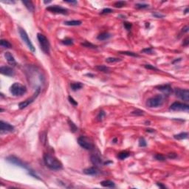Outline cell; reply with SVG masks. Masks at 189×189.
Returning a JSON list of instances; mask_svg holds the SVG:
<instances>
[{
    "label": "cell",
    "instance_id": "7c38bea8",
    "mask_svg": "<svg viewBox=\"0 0 189 189\" xmlns=\"http://www.w3.org/2000/svg\"><path fill=\"white\" fill-rule=\"evenodd\" d=\"M156 88H157V90L162 92L164 94H165V95H169V94L172 92V86L170 85V84H168L157 86H156Z\"/></svg>",
    "mask_w": 189,
    "mask_h": 189
},
{
    "label": "cell",
    "instance_id": "603a6c76",
    "mask_svg": "<svg viewBox=\"0 0 189 189\" xmlns=\"http://www.w3.org/2000/svg\"><path fill=\"white\" fill-rule=\"evenodd\" d=\"M95 69L99 71V72H104V73H109L110 72L111 69L109 67H106V66H104V65H98V66H96L95 67Z\"/></svg>",
    "mask_w": 189,
    "mask_h": 189
},
{
    "label": "cell",
    "instance_id": "681fc988",
    "mask_svg": "<svg viewBox=\"0 0 189 189\" xmlns=\"http://www.w3.org/2000/svg\"><path fill=\"white\" fill-rule=\"evenodd\" d=\"M146 131H147V132H155V129H146Z\"/></svg>",
    "mask_w": 189,
    "mask_h": 189
},
{
    "label": "cell",
    "instance_id": "52a82bcc",
    "mask_svg": "<svg viewBox=\"0 0 189 189\" xmlns=\"http://www.w3.org/2000/svg\"><path fill=\"white\" fill-rule=\"evenodd\" d=\"M40 92H41V88L40 87H38L36 89H35V92L33 94V95L30 98H27L26 101H24L23 102H21L19 104H18V107H19L20 109H25L26 107H27L30 104H31L35 99L36 98L39 96V94H40Z\"/></svg>",
    "mask_w": 189,
    "mask_h": 189
},
{
    "label": "cell",
    "instance_id": "ee69618b",
    "mask_svg": "<svg viewBox=\"0 0 189 189\" xmlns=\"http://www.w3.org/2000/svg\"><path fill=\"white\" fill-rule=\"evenodd\" d=\"M168 157L170 159H174V158H176V157H177V155L175 153H170V154H168Z\"/></svg>",
    "mask_w": 189,
    "mask_h": 189
},
{
    "label": "cell",
    "instance_id": "ffe728a7",
    "mask_svg": "<svg viewBox=\"0 0 189 189\" xmlns=\"http://www.w3.org/2000/svg\"><path fill=\"white\" fill-rule=\"evenodd\" d=\"M84 86L83 84H81V82H75V83H72L70 84V87H71V89L72 91H77V90H79L81 89L82 87Z\"/></svg>",
    "mask_w": 189,
    "mask_h": 189
},
{
    "label": "cell",
    "instance_id": "7402d4cb",
    "mask_svg": "<svg viewBox=\"0 0 189 189\" xmlns=\"http://www.w3.org/2000/svg\"><path fill=\"white\" fill-rule=\"evenodd\" d=\"M174 139L178 140H185L188 137V132H181L180 134L174 135Z\"/></svg>",
    "mask_w": 189,
    "mask_h": 189
},
{
    "label": "cell",
    "instance_id": "d6a6232c",
    "mask_svg": "<svg viewBox=\"0 0 189 189\" xmlns=\"http://www.w3.org/2000/svg\"><path fill=\"white\" fill-rule=\"evenodd\" d=\"M126 5V2L125 1H118L115 3L114 6L117 8H121L123 7H124Z\"/></svg>",
    "mask_w": 189,
    "mask_h": 189
},
{
    "label": "cell",
    "instance_id": "e575fe53",
    "mask_svg": "<svg viewBox=\"0 0 189 189\" xmlns=\"http://www.w3.org/2000/svg\"><path fill=\"white\" fill-rule=\"evenodd\" d=\"M148 5L147 4H141V3H138L135 5L136 8L137 9H145V8H148Z\"/></svg>",
    "mask_w": 189,
    "mask_h": 189
},
{
    "label": "cell",
    "instance_id": "8d00e7d4",
    "mask_svg": "<svg viewBox=\"0 0 189 189\" xmlns=\"http://www.w3.org/2000/svg\"><path fill=\"white\" fill-rule=\"evenodd\" d=\"M141 52H144V53H147V54L148 53V54H152V53H153L154 50H153V49L152 47H147V48H145V49L142 50Z\"/></svg>",
    "mask_w": 189,
    "mask_h": 189
},
{
    "label": "cell",
    "instance_id": "8992f818",
    "mask_svg": "<svg viewBox=\"0 0 189 189\" xmlns=\"http://www.w3.org/2000/svg\"><path fill=\"white\" fill-rule=\"evenodd\" d=\"M18 33H19V35H20V36H21V38H22V39L23 42L27 44V46L28 47V48L30 49V50L31 52H34L35 51V47H34V46L33 45V44H32L30 39H29L28 35H27V33H26V31H25L23 28H22V27H18Z\"/></svg>",
    "mask_w": 189,
    "mask_h": 189
},
{
    "label": "cell",
    "instance_id": "277c9868",
    "mask_svg": "<svg viewBox=\"0 0 189 189\" xmlns=\"http://www.w3.org/2000/svg\"><path fill=\"white\" fill-rule=\"evenodd\" d=\"M164 103V97L162 94H157L156 96L149 98L147 102L146 105L149 108H157L161 106Z\"/></svg>",
    "mask_w": 189,
    "mask_h": 189
},
{
    "label": "cell",
    "instance_id": "9f6ffc18",
    "mask_svg": "<svg viewBox=\"0 0 189 189\" xmlns=\"http://www.w3.org/2000/svg\"><path fill=\"white\" fill-rule=\"evenodd\" d=\"M113 141H114V143H116V141H117V139H116V138H115L114 140H113Z\"/></svg>",
    "mask_w": 189,
    "mask_h": 189
},
{
    "label": "cell",
    "instance_id": "f6af8a7d",
    "mask_svg": "<svg viewBox=\"0 0 189 189\" xmlns=\"http://www.w3.org/2000/svg\"><path fill=\"white\" fill-rule=\"evenodd\" d=\"M188 44H189V39H188V37H187L186 39L183 41V43H182V45L183 46H185V47H187L188 45Z\"/></svg>",
    "mask_w": 189,
    "mask_h": 189
},
{
    "label": "cell",
    "instance_id": "2e32d148",
    "mask_svg": "<svg viewBox=\"0 0 189 189\" xmlns=\"http://www.w3.org/2000/svg\"><path fill=\"white\" fill-rule=\"evenodd\" d=\"M84 173L86 175L90 176H97L100 174V170L98 168V167H90L85 168L84 170Z\"/></svg>",
    "mask_w": 189,
    "mask_h": 189
},
{
    "label": "cell",
    "instance_id": "db71d44e",
    "mask_svg": "<svg viewBox=\"0 0 189 189\" xmlns=\"http://www.w3.org/2000/svg\"><path fill=\"white\" fill-rule=\"evenodd\" d=\"M50 2H51V1H48V2H45V1H44V3H45V4H48V3H50Z\"/></svg>",
    "mask_w": 189,
    "mask_h": 189
},
{
    "label": "cell",
    "instance_id": "f35d334b",
    "mask_svg": "<svg viewBox=\"0 0 189 189\" xmlns=\"http://www.w3.org/2000/svg\"><path fill=\"white\" fill-rule=\"evenodd\" d=\"M68 100H69V103H71V104H72L73 106H78V102L75 101L72 97H71V96H69L68 97Z\"/></svg>",
    "mask_w": 189,
    "mask_h": 189
},
{
    "label": "cell",
    "instance_id": "ac0fdd59",
    "mask_svg": "<svg viewBox=\"0 0 189 189\" xmlns=\"http://www.w3.org/2000/svg\"><path fill=\"white\" fill-rule=\"evenodd\" d=\"M112 35L110 33H109L108 32H103L101 34H99L97 37V39L100 41H105L109 39V38H111Z\"/></svg>",
    "mask_w": 189,
    "mask_h": 189
},
{
    "label": "cell",
    "instance_id": "484cf974",
    "mask_svg": "<svg viewBox=\"0 0 189 189\" xmlns=\"http://www.w3.org/2000/svg\"><path fill=\"white\" fill-rule=\"evenodd\" d=\"M120 54H122V55H128V56H131V57H135V58H137L139 57V55L135 53V52H129V51H121V52H119Z\"/></svg>",
    "mask_w": 189,
    "mask_h": 189
},
{
    "label": "cell",
    "instance_id": "bcb514c9",
    "mask_svg": "<svg viewBox=\"0 0 189 189\" xmlns=\"http://www.w3.org/2000/svg\"><path fill=\"white\" fill-rule=\"evenodd\" d=\"M188 30H189V28H188V25H186V26H185L183 28H182V32L183 33H187V32H188Z\"/></svg>",
    "mask_w": 189,
    "mask_h": 189
},
{
    "label": "cell",
    "instance_id": "cb8c5ba5",
    "mask_svg": "<svg viewBox=\"0 0 189 189\" xmlns=\"http://www.w3.org/2000/svg\"><path fill=\"white\" fill-rule=\"evenodd\" d=\"M82 24V22L79 20H71V21H67L64 22L65 25L67 26H79Z\"/></svg>",
    "mask_w": 189,
    "mask_h": 189
},
{
    "label": "cell",
    "instance_id": "74e56055",
    "mask_svg": "<svg viewBox=\"0 0 189 189\" xmlns=\"http://www.w3.org/2000/svg\"><path fill=\"white\" fill-rule=\"evenodd\" d=\"M144 67H145V68L147 69H152V70L159 71V69H158L157 67H155V66H153V65H152V64H146Z\"/></svg>",
    "mask_w": 189,
    "mask_h": 189
},
{
    "label": "cell",
    "instance_id": "f546056e",
    "mask_svg": "<svg viewBox=\"0 0 189 189\" xmlns=\"http://www.w3.org/2000/svg\"><path fill=\"white\" fill-rule=\"evenodd\" d=\"M68 123H69V126L70 127V129L72 132H75L78 131V127L76 126V125H75L72 120H68Z\"/></svg>",
    "mask_w": 189,
    "mask_h": 189
},
{
    "label": "cell",
    "instance_id": "b9f144b4",
    "mask_svg": "<svg viewBox=\"0 0 189 189\" xmlns=\"http://www.w3.org/2000/svg\"><path fill=\"white\" fill-rule=\"evenodd\" d=\"M143 112H144L142 111V110L137 109L136 111L132 112L131 114H132V115H143Z\"/></svg>",
    "mask_w": 189,
    "mask_h": 189
},
{
    "label": "cell",
    "instance_id": "e0dca14e",
    "mask_svg": "<svg viewBox=\"0 0 189 189\" xmlns=\"http://www.w3.org/2000/svg\"><path fill=\"white\" fill-rule=\"evenodd\" d=\"M4 55H5V58L6 59L7 61L8 62V64H10V65H13V66H16V65L17 64V63H16V61L14 57H13V55H12L10 52H5V54H4Z\"/></svg>",
    "mask_w": 189,
    "mask_h": 189
},
{
    "label": "cell",
    "instance_id": "11a10c76",
    "mask_svg": "<svg viewBox=\"0 0 189 189\" xmlns=\"http://www.w3.org/2000/svg\"><path fill=\"white\" fill-rule=\"evenodd\" d=\"M146 27H149V23H146Z\"/></svg>",
    "mask_w": 189,
    "mask_h": 189
},
{
    "label": "cell",
    "instance_id": "d4e9b609",
    "mask_svg": "<svg viewBox=\"0 0 189 189\" xmlns=\"http://www.w3.org/2000/svg\"><path fill=\"white\" fill-rule=\"evenodd\" d=\"M130 156V154L127 152H121L118 155V158L120 160H123L125 159H126L127 157H129Z\"/></svg>",
    "mask_w": 189,
    "mask_h": 189
},
{
    "label": "cell",
    "instance_id": "5bb4252c",
    "mask_svg": "<svg viewBox=\"0 0 189 189\" xmlns=\"http://www.w3.org/2000/svg\"><path fill=\"white\" fill-rule=\"evenodd\" d=\"M0 72H1L2 75H6V76H13L15 75V71L14 69L8 66H2L0 68Z\"/></svg>",
    "mask_w": 189,
    "mask_h": 189
},
{
    "label": "cell",
    "instance_id": "30bf717a",
    "mask_svg": "<svg viewBox=\"0 0 189 189\" xmlns=\"http://www.w3.org/2000/svg\"><path fill=\"white\" fill-rule=\"evenodd\" d=\"M170 110L172 111H184V112H188L189 110V106L188 104H185L184 103L181 102H174L173 103L169 108Z\"/></svg>",
    "mask_w": 189,
    "mask_h": 189
},
{
    "label": "cell",
    "instance_id": "1f68e13d",
    "mask_svg": "<svg viewBox=\"0 0 189 189\" xmlns=\"http://www.w3.org/2000/svg\"><path fill=\"white\" fill-rule=\"evenodd\" d=\"M81 45L84 46V47H87V48H92V49L97 48V46H96V45H94V44H92V43H90V42H86V41L84 42V43H82Z\"/></svg>",
    "mask_w": 189,
    "mask_h": 189
},
{
    "label": "cell",
    "instance_id": "f5cc1de1",
    "mask_svg": "<svg viewBox=\"0 0 189 189\" xmlns=\"http://www.w3.org/2000/svg\"><path fill=\"white\" fill-rule=\"evenodd\" d=\"M184 12H185V14L188 13V8H187L185 10V11H184Z\"/></svg>",
    "mask_w": 189,
    "mask_h": 189
},
{
    "label": "cell",
    "instance_id": "4316f807",
    "mask_svg": "<svg viewBox=\"0 0 189 189\" xmlns=\"http://www.w3.org/2000/svg\"><path fill=\"white\" fill-rule=\"evenodd\" d=\"M0 45H1V47H2L4 48H8V49L12 47L11 44L8 41L5 40V39H2L1 41H0Z\"/></svg>",
    "mask_w": 189,
    "mask_h": 189
},
{
    "label": "cell",
    "instance_id": "4fadbf2b",
    "mask_svg": "<svg viewBox=\"0 0 189 189\" xmlns=\"http://www.w3.org/2000/svg\"><path fill=\"white\" fill-rule=\"evenodd\" d=\"M14 126L10 125V123L1 120L0 122V130L2 132H11L14 131Z\"/></svg>",
    "mask_w": 189,
    "mask_h": 189
},
{
    "label": "cell",
    "instance_id": "f907efd6",
    "mask_svg": "<svg viewBox=\"0 0 189 189\" xmlns=\"http://www.w3.org/2000/svg\"><path fill=\"white\" fill-rule=\"evenodd\" d=\"M86 75H87V76H90V77H94V75L93 74H91V73H87V74H86Z\"/></svg>",
    "mask_w": 189,
    "mask_h": 189
},
{
    "label": "cell",
    "instance_id": "ba28073f",
    "mask_svg": "<svg viewBox=\"0 0 189 189\" xmlns=\"http://www.w3.org/2000/svg\"><path fill=\"white\" fill-rule=\"evenodd\" d=\"M6 160L13 164V165H15L16 166H18V167H21V168H25V169H27L28 171H30V169H29L28 166L23 162L19 158H18L15 156H9L8 157L6 158Z\"/></svg>",
    "mask_w": 189,
    "mask_h": 189
},
{
    "label": "cell",
    "instance_id": "c3c4849f",
    "mask_svg": "<svg viewBox=\"0 0 189 189\" xmlns=\"http://www.w3.org/2000/svg\"><path fill=\"white\" fill-rule=\"evenodd\" d=\"M157 185L160 187V188H166V186L165 185H163L161 182H157Z\"/></svg>",
    "mask_w": 189,
    "mask_h": 189
},
{
    "label": "cell",
    "instance_id": "4dcf8cb0",
    "mask_svg": "<svg viewBox=\"0 0 189 189\" xmlns=\"http://www.w3.org/2000/svg\"><path fill=\"white\" fill-rule=\"evenodd\" d=\"M62 44L64 45H67V46H70L73 44V40L70 38H66L65 39L62 40Z\"/></svg>",
    "mask_w": 189,
    "mask_h": 189
},
{
    "label": "cell",
    "instance_id": "6da1fadb",
    "mask_svg": "<svg viewBox=\"0 0 189 189\" xmlns=\"http://www.w3.org/2000/svg\"><path fill=\"white\" fill-rule=\"evenodd\" d=\"M43 160L45 165L52 171H59V170H61L63 168L62 163L55 157L50 154H44Z\"/></svg>",
    "mask_w": 189,
    "mask_h": 189
},
{
    "label": "cell",
    "instance_id": "60d3db41",
    "mask_svg": "<svg viewBox=\"0 0 189 189\" xmlns=\"http://www.w3.org/2000/svg\"><path fill=\"white\" fill-rule=\"evenodd\" d=\"M123 26H124L125 29L126 30H128V31H129L131 29V27H132V25L131 23H129V22H124L123 23Z\"/></svg>",
    "mask_w": 189,
    "mask_h": 189
},
{
    "label": "cell",
    "instance_id": "816d5d0a",
    "mask_svg": "<svg viewBox=\"0 0 189 189\" xmlns=\"http://www.w3.org/2000/svg\"><path fill=\"white\" fill-rule=\"evenodd\" d=\"M181 61V59H177V60H175V61H173V64H174V63H175V62H177V61L178 62V61Z\"/></svg>",
    "mask_w": 189,
    "mask_h": 189
},
{
    "label": "cell",
    "instance_id": "8fae6325",
    "mask_svg": "<svg viewBox=\"0 0 189 189\" xmlns=\"http://www.w3.org/2000/svg\"><path fill=\"white\" fill-rule=\"evenodd\" d=\"M47 10L53 13H57V14H62V15H67L68 14V10L67 9L62 8L59 5H50L48 6L46 8Z\"/></svg>",
    "mask_w": 189,
    "mask_h": 189
},
{
    "label": "cell",
    "instance_id": "7bdbcfd3",
    "mask_svg": "<svg viewBox=\"0 0 189 189\" xmlns=\"http://www.w3.org/2000/svg\"><path fill=\"white\" fill-rule=\"evenodd\" d=\"M152 16H155V18H162L164 17V15L160 13H157V12H155V13H152Z\"/></svg>",
    "mask_w": 189,
    "mask_h": 189
},
{
    "label": "cell",
    "instance_id": "d6986e66",
    "mask_svg": "<svg viewBox=\"0 0 189 189\" xmlns=\"http://www.w3.org/2000/svg\"><path fill=\"white\" fill-rule=\"evenodd\" d=\"M22 3L25 5L26 8L30 11V12H34L35 10V6L33 4L31 1H22Z\"/></svg>",
    "mask_w": 189,
    "mask_h": 189
},
{
    "label": "cell",
    "instance_id": "836d02e7",
    "mask_svg": "<svg viewBox=\"0 0 189 189\" xmlns=\"http://www.w3.org/2000/svg\"><path fill=\"white\" fill-rule=\"evenodd\" d=\"M155 158L156 160H159V161H163V162L166 160V157H165L164 155H161V154H157V155L155 156Z\"/></svg>",
    "mask_w": 189,
    "mask_h": 189
},
{
    "label": "cell",
    "instance_id": "d590c367",
    "mask_svg": "<svg viewBox=\"0 0 189 189\" xmlns=\"http://www.w3.org/2000/svg\"><path fill=\"white\" fill-rule=\"evenodd\" d=\"M146 146H147V143H146V140L143 137L140 138V140H139V146H140V147H146Z\"/></svg>",
    "mask_w": 189,
    "mask_h": 189
},
{
    "label": "cell",
    "instance_id": "3957f363",
    "mask_svg": "<svg viewBox=\"0 0 189 189\" xmlns=\"http://www.w3.org/2000/svg\"><path fill=\"white\" fill-rule=\"evenodd\" d=\"M37 39L39 40V44L41 46V48L42 51L45 54H50V44L49 42V40L42 33H38L37 34Z\"/></svg>",
    "mask_w": 189,
    "mask_h": 189
},
{
    "label": "cell",
    "instance_id": "7dc6e473",
    "mask_svg": "<svg viewBox=\"0 0 189 189\" xmlns=\"http://www.w3.org/2000/svg\"><path fill=\"white\" fill-rule=\"evenodd\" d=\"M64 2L69 3V4H75V5H76L78 3L77 1H64Z\"/></svg>",
    "mask_w": 189,
    "mask_h": 189
},
{
    "label": "cell",
    "instance_id": "5b68a950",
    "mask_svg": "<svg viewBox=\"0 0 189 189\" xmlns=\"http://www.w3.org/2000/svg\"><path fill=\"white\" fill-rule=\"evenodd\" d=\"M78 143L81 147L86 150H92L94 148V145L91 139H89L86 136H80L78 139Z\"/></svg>",
    "mask_w": 189,
    "mask_h": 189
},
{
    "label": "cell",
    "instance_id": "9a60e30c",
    "mask_svg": "<svg viewBox=\"0 0 189 189\" xmlns=\"http://www.w3.org/2000/svg\"><path fill=\"white\" fill-rule=\"evenodd\" d=\"M90 160H91V163H92V165H94L95 167H100V166L104 165V163H103V160L98 155H92L91 157H90Z\"/></svg>",
    "mask_w": 189,
    "mask_h": 189
},
{
    "label": "cell",
    "instance_id": "9c48e42d",
    "mask_svg": "<svg viewBox=\"0 0 189 189\" xmlns=\"http://www.w3.org/2000/svg\"><path fill=\"white\" fill-rule=\"evenodd\" d=\"M175 95L182 101H189V90L187 89H175Z\"/></svg>",
    "mask_w": 189,
    "mask_h": 189
},
{
    "label": "cell",
    "instance_id": "44dd1931",
    "mask_svg": "<svg viewBox=\"0 0 189 189\" xmlns=\"http://www.w3.org/2000/svg\"><path fill=\"white\" fill-rule=\"evenodd\" d=\"M101 185L103 186V187H105V188H115V184L114 182H112L111 180H104V181H102L101 182Z\"/></svg>",
    "mask_w": 189,
    "mask_h": 189
},
{
    "label": "cell",
    "instance_id": "ab89813d",
    "mask_svg": "<svg viewBox=\"0 0 189 189\" xmlns=\"http://www.w3.org/2000/svg\"><path fill=\"white\" fill-rule=\"evenodd\" d=\"M113 12V10L110 9V8H104L101 12V14L102 15H104V14H109V13H111Z\"/></svg>",
    "mask_w": 189,
    "mask_h": 189
},
{
    "label": "cell",
    "instance_id": "83f0119b",
    "mask_svg": "<svg viewBox=\"0 0 189 189\" xmlns=\"http://www.w3.org/2000/svg\"><path fill=\"white\" fill-rule=\"evenodd\" d=\"M106 61L107 63H116V62H120L121 61V59H118V58H115V57H109V58H107L106 59Z\"/></svg>",
    "mask_w": 189,
    "mask_h": 189
},
{
    "label": "cell",
    "instance_id": "7a4b0ae2",
    "mask_svg": "<svg viewBox=\"0 0 189 189\" xmlns=\"http://www.w3.org/2000/svg\"><path fill=\"white\" fill-rule=\"evenodd\" d=\"M10 92L13 96L19 97L22 96L27 92V88L25 86L21 84L20 83H14L10 88Z\"/></svg>",
    "mask_w": 189,
    "mask_h": 189
},
{
    "label": "cell",
    "instance_id": "f1b7e54d",
    "mask_svg": "<svg viewBox=\"0 0 189 189\" xmlns=\"http://www.w3.org/2000/svg\"><path fill=\"white\" fill-rule=\"evenodd\" d=\"M105 116H106V113H105V112L103 111V110H101V111L99 112L98 115H97V117H96V120H97L98 121H102V120H103V118H105Z\"/></svg>",
    "mask_w": 189,
    "mask_h": 189
}]
</instances>
